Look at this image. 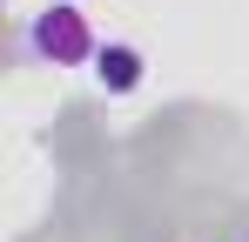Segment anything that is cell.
Masks as SVG:
<instances>
[{
	"label": "cell",
	"instance_id": "7a4b0ae2",
	"mask_svg": "<svg viewBox=\"0 0 249 242\" xmlns=\"http://www.w3.org/2000/svg\"><path fill=\"white\" fill-rule=\"evenodd\" d=\"M94 61H101V68H94L101 87H115V94H128V87L142 81V54H135V47H101Z\"/></svg>",
	"mask_w": 249,
	"mask_h": 242
},
{
	"label": "cell",
	"instance_id": "6da1fadb",
	"mask_svg": "<svg viewBox=\"0 0 249 242\" xmlns=\"http://www.w3.org/2000/svg\"><path fill=\"white\" fill-rule=\"evenodd\" d=\"M27 47L41 61H54V68H81L88 54H94V27H88L74 7H47V14H34V27H27Z\"/></svg>",
	"mask_w": 249,
	"mask_h": 242
}]
</instances>
